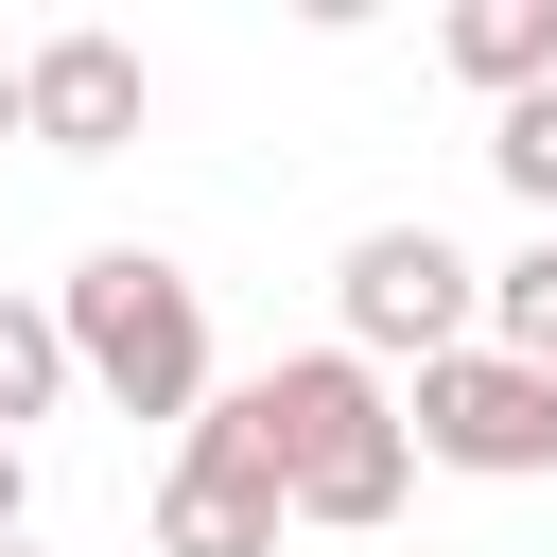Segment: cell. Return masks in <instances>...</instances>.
Returning a JSON list of instances; mask_svg holds the SVG:
<instances>
[{
    "label": "cell",
    "instance_id": "1",
    "mask_svg": "<svg viewBox=\"0 0 557 557\" xmlns=\"http://www.w3.org/2000/svg\"><path fill=\"white\" fill-rule=\"evenodd\" d=\"M244 418H261L278 505H296V522L383 540V522L418 505V435H400V383H383L366 348H278V366L244 383Z\"/></svg>",
    "mask_w": 557,
    "mask_h": 557
},
{
    "label": "cell",
    "instance_id": "2",
    "mask_svg": "<svg viewBox=\"0 0 557 557\" xmlns=\"http://www.w3.org/2000/svg\"><path fill=\"white\" fill-rule=\"evenodd\" d=\"M52 331H70V383L104 400V418H209V278L191 261H157V244H87L70 278H52Z\"/></svg>",
    "mask_w": 557,
    "mask_h": 557
},
{
    "label": "cell",
    "instance_id": "3",
    "mask_svg": "<svg viewBox=\"0 0 557 557\" xmlns=\"http://www.w3.org/2000/svg\"><path fill=\"white\" fill-rule=\"evenodd\" d=\"M331 313H348L331 348H366V366L400 383V366H453V348L487 331V261L435 244V226H366V244L331 261Z\"/></svg>",
    "mask_w": 557,
    "mask_h": 557
},
{
    "label": "cell",
    "instance_id": "4",
    "mask_svg": "<svg viewBox=\"0 0 557 557\" xmlns=\"http://www.w3.org/2000/svg\"><path fill=\"white\" fill-rule=\"evenodd\" d=\"M400 435H418V470L540 487V470H557V383H540V366H505V348L470 331L453 366H418V383H400Z\"/></svg>",
    "mask_w": 557,
    "mask_h": 557
},
{
    "label": "cell",
    "instance_id": "5",
    "mask_svg": "<svg viewBox=\"0 0 557 557\" xmlns=\"http://www.w3.org/2000/svg\"><path fill=\"white\" fill-rule=\"evenodd\" d=\"M278 453H261V418L244 400H209L191 435H174V470H157V557H278Z\"/></svg>",
    "mask_w": 557,
    "mask_h": 557
},
{
    "label": "cell",
    "instance_id": "6",
    "mask_svg": "<svg viewBox=\"0 0 557 557\" xmlns=\"http://www.w3.org/2000/svg\"><path fill=\"white\" fill-rule=\"evenodd\" d=\"M139 104H157V70H139V35H104V17H70V35L17 52V139H35V157H122Z\"/></svg>",
    "mask_w": 557,
    "mask_h": 557
},
{
    "label": "cell",
    "instance_id": "7",
    "mask_svg": "<svg viewBox=\"0 0 557 557\" xmlns=\"http://www.w3.org/2000/svg\"><path fill=\"white\" fill-rule=\"evenodd\" d=\"M487 104H522V87H557V0H453V35H435Z\"/></svg>",
    "mask_w": 557,
    "mask_h": 557
},
{
    "label": "cell",
    "instance_id": "8",
    "mask_svg": "<svg viewBox=\"0 0 557 557\" xmlns=\"http://www.w3.org/2000/svg\"><path fill=\"white\" fill-rule=\"evenodd\" d=\"M487 348L557 383V226H522V261H487Z\"/></svg>",
    "mask_w": 557,
    "mask_h": 557
},
{
    "label": "cell",
    "instance_id": "9",
    "mask_svg": "<svg viewBox=\"0 0 557 557\" xmlns=\"http://www.w3.org/2000/svg\"><path fill=\"white\" fill-rule=\"evenodd\" d=\"M52 400H70V331H52V296H0V453H17Z\"/></svg>",
    "mask_w": 557,
    "mask_h": 557
},
{
    "label": "cell",
    "instance_id": "10",
    "mask_svg": "<svg viewBox=\"0 0 557 557\" xmlns=\"http://www.w3.org/2000/svg\"><path fill=\"white\" fill-rule=\"evenodd\" d=\"M487 174L522 191V226H557V87H522V104H487Z\"/></svg>",
    "mask_w": 557,
    "mask_h": 557
},
{
    "label": "cell",
    "instance_id": "11",
    "mask_svg": "<svg viewBox=\"0 0 557 557\" xmlns=\"http://www.w3.org/2000/svg\"><path fill=\"white\" fill-rule=\"evenodd\" d=\"M0 540H35V453H0Z\"/></svg>",
    "mask_w": 557,
    "mask_h": 557
},
{
    "label": "cell",
    "instance_id": "12",
    "mask_svg": "<svg viewBox=\"0 0 557 557\" xmlns=\"http://www.w3.org/2000/svg\"><path fill=\"white\" fill-rule=\"evenodd\" d=\"M0 139H17V52H0Z\"/></svg>",
    "mask_w": 557,
    "mask_h": 557
},
{
    "label": "cell",
    "instance_id": "13",
    "mask_svg": "<svg viewBox=\"0 0 557 557\" xmlns=\"http://www.w3.org/2000/svg\"><path fill=\"white\" fill-rule=\"evenodd\" d=\"M0 557H35V540H0Z\"/></svg>",
    "mask_w": 557,
    "mask_h": 557
}]
</instances>
